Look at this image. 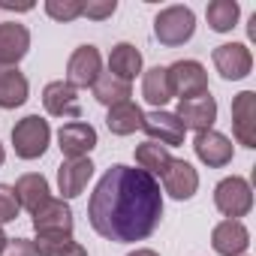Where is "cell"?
I'll list each match as a JSON object with an SVG mask.
<instances>
[{
	"label": "cell",
	"mask_w": 256,
	"mask_h": 256,
	"mask_svg": "<svg viewBox=\"0 0 256 256\" xmlns=\"http://www.w3.org/2000/svg\"><path fill=\"white\" fill-rule=\"evenodd\" d=\"M114 12H118V0H84V6H82V16L90 22H106Z\"/></svg>",
	"instance_id": "30"
},
{
	"label": "cell",
	"mask_w": 256,
	"mask_h": 256,
	"mask_svg": "<svg viewBox=\"0 0 256 256\" xmlns=\"http://www.w3.org/2000/svg\"><path fill=\"white\" fill-rule=\"evenodd\" d=\"M82 6H84V0H46V16L60 24H70L82 18Z\"/></svg>",
	"instance_id": "28"
},
{
	"label": "cell",
	"mask_w": 256,
	"mask_h": 256,
	"mask_svg": "<svg viewBox=\"0 0 256 256\" xmlns=\"http://www.w3.org/2000/svg\"><path fill=\"white\" fill-rule=\"evenodd\" d=\"M142 96L148 106L154 108H163L175 94H172V84H169V72L166 66H151V70H142Z\"/></svg>",
	"instance_id": "23"
},
{
	"label": "cell",
	"mask_w": 256,
	"mask_h": 256,
	"mask_svg": "<svg viewBox=\"0 0 256 256\" xmlns=\"http://www.w3.org/2000/svg\"><path fill=\"white\" fill-rule=\"evenodd\" d=\"M96 145H100V136L94 130V124H88V120H70L58 130V148H60L64 160L90 157V151Z\"/></svg>",
	"instance_id": "8"
},
{
	"label": "cell",
	"mask_w": 256,
	"mask_h": 256,
	"mask_svg": "<svg viewBox=\"0 0 256 256\" xmlns=\"http://www.w3.org/2000/svg\"><path fill=\"white\" fill-rule=\"evenodd\" d=\"M64 256H88V250H84V247H82V244L76 241V244H72V247H70V250H66Z\"/></svg>",
	"instance_id": "34"
},
{
	"label": "cell",
	"mask_w": 256,
	"mask_h": 256,
	"mask_svg": "<svg viewBox=\"0 0 256 256\" xmlns=\"http://www.w3.org/2000/svg\"><path fill=\"white\" fill-rule=\"evenodd\" d=\"M102 76V54L96 46H78L70 60H66V84H72L76 90L78 88H94V82Z\"/></svg>",
	"instance_id": "7"
},
{
	"label": "cell",
	"mask_w": 256,
	"mask_h": 256,
	"mask_svg": "<svg viewBox=\"0 0 256 256\" xmlns=\"http://www.w3.org/2000/svg\"><path fill=\"white\" fill-rule=\"evenodd\" d=\"M142 120H145V112L133 100L112 106L106 114V126H108L112 136H133L136 130H142Z\"/></svg>",
	"instance_id": "22"
},
{
	"label": "cell",
	"mask_w": 256,
	"mask_h": 256,
	"mask_svg": "<svg viewBox=\"0 0 256 256\" xmlns=\"http://www.w3.org/2000/svg\"><path fill=\"white\" fill-rule=\"evenodd\" d=\"M0 256H36V253H34V244H30V238H10L6 250L0 253Z\"/></svg>",
	"instance_id": "31"
},
{
	"label": "cell",
	"mask_w": 256,
	"mask_h": 256,
	"mask_svg": "<svg viewBox=\"0 0 256 256\" xmlns=\"http://www.w3.org/2000/svg\"><path fill=\"white\" fill-rule=\"evenodd\" d=\"M52 145V124L40 114H24L12 126V148L18 160H40Z\"/></svg>",
	"instance_id": "2"
},
{
	"label": "cell",
	"mask_w": 256,
	"mask_h": 256,
	"mask_svg": "<svg viewBox=\"0 0 256 256\" xmlns=\"http://www.w3.org/2000/svg\"><path fill=\"white\" fill-rule=\"evenodd\" d=\"M42 106L52 118H76L82 120V102H78V90L72 84H66L64 78L48 82L42 88Z\"/></svg>",
	"instance_id": "17"
},
{
	"label": "cell",
	"mask_w": 256,
	"mask_h": 256,
	"mask_svg": "<svg viewBox=\"0 0 256 256\" xmlns=\"http://www.w3.org/2000/svg\"><path fill=\"white\" fill-rule=\"evenodd\" d=\"M0 10H16V12H30L34 4H12V0H0Z\"/></svg>",
	"instance_id": "32"
},
{
	"label": "cell",
	"mask_w": 256,
	"mask_h": 256,
	"mask_svg": "<svg viewBox=\"0 0 256 256\" xmlns=\"http://www.w3.org/2000/svg\"><path fill=\"white\" fill-rule=\"evenodd\" d=\"M160 190L166 193V196H172L175 202H187V199H193L196 196V190H199V172H196V166L193 163H187V160H175L172 157V163L166 166V172L160 175Z\"/></svg>",
	"instance_id": "11"
},
{
	"label": "cell",
	"mask_w": 256,
	"mask_h": 256,
	"mask_svg": "<svg viewBox=\"0 0 256 256\" xmlns=\"http://www.w3.org/2000/svg\"><path fill=\"white\" fill-rule=\"evenodd\" d=\"M6 244H10V235L4 232V226H0V253H4V250H6Z\"/></svg>",
	"instance_id": "35"
},
{
	"label": "cell",
	"mask_w": 256,
	"mask_h": 256,
	"mask_svg": "<svg viewBox=\"0 0 256 256\" xmlns=\"http://www.w3.org/2000/svg\"><path fill=\"white\" fill-rule=\"evenodd\" d=\"M30 52V30L18 22H0V66H18Z\"/></svg>",
	"instance_id": "18"
},
{
	"label": "cell",
	"mask_w": 256,
	"mask_h": 256,
	"mask_svg": "<svg viewBox=\"0 0 256 256\" xmlns=\"http://www.w3.org/2000/svg\"><path fill=\"white\" fill-rule=\"evenodd\" d=\"M193 151H196V160L208 169H223L232 163L235 157V145L229 136H223L220 130H202L193 136Z\"/></svg>",
	"instance_id": "10"
},
{
	"label": "cell",
	"mask_w": 256,
	"mask_h": 256,
	"mask_svg": "<svg viewBox=\"0 0 256 256\" xmlns=\"http://www.w3.org/2000/svg\"><path fill=\"white\" fill-rule=\"evenodd\" d=\"M30 96V82L18 66H0V108L12 112Z\"/></svg>",
	"instance_id": "19"
},
{
	"label": "cell",
	"mask_w": 256,
	"mask_h": 256,
	"mask_svg": "<svg viewBox=\"0 0 256 256\" xmlns=\"http://www.w3.org/2000/svg\"><path fill=\"white\" fill-rule=\"evenodd\" d=\"M142 130L148 133V142H157L163 148H178L187 139V130H184V124L178 120V114L166 112V108L148 112L145 120H142Z\"/></svg>",
	"instance_id": "9"
},
{
	"label": "cell",
	"mask_w": 256,
	"mask_h": 256,
	"mask_svg": "<svg viewBox=\"0 0 256 256\" xmlns=\"http://www.w3.org/2000/svg\"><path fill=\"white\" fill-rule=\"evenodd\" d=\"M90 90H94V100H96L100 106H106V108H112V106H118V102H126V100L133 96V84L114 78L112 72H102V76L94 82Z\"/></svg>",
	"instance_id": "24"
},
{
	"label": "cell",
	"mask_w": 256,
	"mask_h": 256,
	"mask_svg": "<svg viewBox=\"0 0 256 256\" xmlns=\"http://www.w3.org/2000/svg\"><path fill=\"white\" fill-rule=\"evenodd\" d=\"M30 244H34V253L36 256H64L76 244V238L72 235H60V232H42Z\"/></svg>",
	"instance_id": "27"
},
{
	"label": "cell",
	"mask_w": 256,
	"mask_h": 256,
	"mask_svg": "<svg viewBox=\"0 0 256 256\" xmlns=\"http://www.w3.org/2000/svg\"><path fill=\"white\" fill-rule=\"evenodd\" d=\"M211 247H214L217 256H247L250 229L241 220H220L211 229Z\"/></svg>",
	"instance_id": "13"
},
{
	"label": "cell",
	"mask_w": 256,
	"mask_h": 256,
	"mask_svg": "<svg viewBox=\"0 0 256 256\" xmlns=\"http://www.w3.org/2000/svg\"><path fill=\"white\" fill-rule=\"evenodd\" d=\"M211 60H214V70L220 72V78H226V82H241V78H247L253 72V52L244 42L217 46Z\"/></svg>",
	"instance_id": "6"
},
{
	"label": "cell",
	"mask_w": 256,
	"mask_h": 256,
	"mask_svg": "<svg viewBox=\"0 0 256 256\" xmlns=\"http://www.w3.org/2000/svg\"><path fill=\"white\" fill-rule=\"evenodd\" d=\"M88 220L100 238L114 244L151 238L163 220L160 181L126 163L108 166L88 199Z\"/></svg>",
	"instance_id": "1"
},
{
	"label": "cell",
	"mask_w": 256,
	"mask_h": 256,
	"mask_svg": "<svg viewBox=\"0 0 256 256\" xmlns=\"http://www.w3.org/2000/svg\"><path fill=\"white\" fill-rule=\"evenodd\" d=\"M169 163H172L169 148H163V145H157V142H142V145H136V169L148 172L151 178L163 175Z\"/></svg>",
	"instance_id": "26"
},
{
	"label": "cell",
	"mask_w": 256,
	"mask_h": 256,
	"mask_svg": "<svg viewBox=\"0 0 256 256\" xmlns=\"http://www.w3.org/2000/svg\"><path fill=\"white\" fill-rule=\"evenodd\" d=\"M166 72H169L172 94L178 100H193V96L211 94L208 90V70L199 60H175L172 66H166Z\"/></svg>",
	"instance_id": "5"
},
{
	"label": "cell",
	"mask_w": 256,
	"mask_h": 256,
	"mask_svg": "<svg viewBox=\"0 0 256 256\" xmlns=\"http://www.w3.org/2000/svg\"><path fill=\"white\" fill-rule=\"evenodd\" d=\"M126 256H160L157 250H151V247H136L133 253H126Z\"/></svg>",
	"instance_id": "33"
},
{
	"label": "cell",
	"mask_w": 256,
	"mask_h": 256,
	"mask_svg": "<svg viewBox=\"0 0 256 256\" xmlns=\"http://www.w3.org/2000/svg\"><path fill=\"white\" fill-rule=\"evenodd\" d=\"M142 66H145L142 52L133 42H118V46H112V52H108V72L114 78L133 84L136 76H142Z\"/></svg>",
	"instance_id": "20"
},
{
	"label": "cell",
	"mask_w": 256,
	"mask_h": 256,
	"mask_svg": "<svg viewBox=\"0 0 256 256\" xmlns=\"http://www.w3.org/2000/svg\"><path fill=\"white\" fill-rule=\"evenodd\" d=\"M94 160L90 157H78V160H64L58 166V190H60V199H76L88 190L90 178H94Z\"/></svg>",
	"instance_id": "15"
},
{
	"label": "cell",
	"mask_w": 256,
	"mask_h": 256,
	"mask_svg": "<svg viewBox=\"0 0 256 256\" xmlns=\"http://www.w3.org/2000/svg\"><path fill=\"white\" fill-rule=\"evenodd\" d=\"M193 34H196V12L184 4H172V6L160 10L154 18V36L160 40V46L178 48V46L190 42Z\"/></svg>",
	"instance_id": "3"
},
{
	"label": "cell",
	"mask_w": 256,
	"mask_h": 256,
	"mask_svg": "<svg viewBox=\"0 0 256 256\" xmlns=\"http://www.w3.org/2000/svg\"><path fill=\"white\" fill-rule=\"evenodd\" d=\"M16 199H18V208H24V211H36L40 205H46L48 199H52V184H48V178L46 175H40V172H24L18 181H16Z\"/></svg>",
	"instance_id": "21"
},
{
	"label": "cell",
	"mask_w": 256,
	"mask_h": 256,
	"mask_svg": "<svg viewBox=\"0 0 256 256\" xmlns=\"http://www.w3.org/2000/svg\"><path fill=\"white\" fill-rule=\"evenodd\" d=\"M205 18L214 34H232V28H238L241 6H238V0H211L205 10Z\"/></svg>",
	"instance_id": "25"
},
{
	"label": "cell",
	"mask_w": 256,
	"mask_h": 256,
	"mask_svg": "<svg viewBox=\"0 0 256 256\" xmlns=\"http://www.w3.org/2000/svg\"><path fill=\"white\" fill-rule=\"evenodd\" d=\"M6 163V148H4V142H0V166Z\"/></svg>",
	"instance_id": "36"
},
{
	"label": "cell",
	"mask_w": 256,
	"mask_h": 256,
	"mask_svg": "<svg viewBox=\"0 0 256 256\" xmlns=\"http://www.w3.org/2000/svg\"><path fill=\"white\" fill-rule=\"evenodd\" d=\"M18 214H22V208H18L16 190H12L10 184H0V226L18 220Z\"/></svg>",
	"instance_id": "29"
},
{
	"label": "cell",
	"mask_w": 256,
	"mask_h": 256,
	"mask_svg": "<svg viewBox=\"0 0 256 256\" xmlns=\"http://www.w3.org/2000/svg\"><path fill=\"white\" fill-rule=\"evenodd\" d=\"M175 114L184 124V130H193V133L214 130V124H217V100L211 94H202V96H193V100H181Z\"/></svg>",
	"instance_id": "14"
},
{
	"label": "cell",
	"mask_w": 256,
	"mask_h": 256,
	"mask_svg": "<svg viewBox=\"0 0 256 256\" xmlns=\"http://www.w3.org/2000/svg\"><path fill=\"white\" fill-rule=\"evenodd\" d=\"M34 229L36 235L42 232H60V235H72V226H76V217H72V208L66 199H48L46 205H40L34 214Z\"/></svg>",
	"instance_id": "16"
},
{
	"label": "cell",
	"mask_w": 256,
	"mask_h": 256,
	"mask_svg": "<svg viewBox=\"0 0 256 256\" xmlns=\"http://www.w3.org/2000/svg\"><path fill=\"white\" fill-rule=\"evenodd\" d=\"M214 208L223 214V220H241L253 211V187L241 175H229L217 181L214 187Z\"/></svg>",
	"instance_id": "4"
},
{
	"label": "cell",
	"mask_w": 256,
	"mask_h": 256,
	"mask_svg": "<svg viewBox=\"0 0 256 256\" xmlns=\"http://www.w3.org/2000/svg\"><path fill=\"white\" fill-rule=\"evenodd\" d=\"M232 136L244 148H256V90H241L232 100Z\"/></svg>",
	"instance_id": "12"
}]
</instances>
